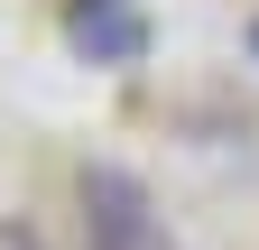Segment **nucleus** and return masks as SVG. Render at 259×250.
Here are the masks:
<instances>
[{"label":"nucleus","mask_w":259,"mask_h":250,"mask_svg":"<svg viewBox=\"0 0 259 250\" xmlns=\"http://www.w3.org/2000/svg\"><path fill=\"white\" fill-rule=\"evenodd\" d=\"M74 47L83 56H139V19H130L120 0H83L74 10Z\"/></svg>","instance_id":"2"},{"label":"nucleus","mask_w":259,"mask_h":250,"mask_svg":"<svg viewBox=\"0 0 259 250\" xmlns=\"http://www.w3.org/2000/svg\"><path fill=\"white\" fill-rule=\"evenodd\" d=\"M83 241L93 250H167L148 195H139V176H120V167H93L83 176Z\"/></svg>","instance_id":"1"}]
</instances>
